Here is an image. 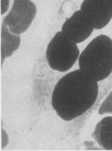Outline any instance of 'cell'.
<instances>
[{
    "instance_id": "6da1fadb",
    "label": "cell",
    "mask_w": 112,
    "mask_h": 151,
    "mask_svg": "<svg viewBox=\"0 0 112 151\" xmlns=\"http://www.w3.org/2000/svg\"><path fill=\"white\" fill-rule=\"evenodd\" d=\"M99 92L98 82L76 70L60 79L52 94V105L65 121H71L93 106Z\"/></svg>"
},
{
    "instance_id": "8992f818",
    "label": "cell",
    "mask_w": 112,
    "mask_h": 151,
    "mask_svg": "<svg viewBox=\"0 0 112 151\" xmlns=\"http://www.w3.org/2000/svg\"><path fill=\"white\" fill-rule=\"evenodd\" d=\"M94 29L81 11L78 10L66 20L62 24L61 32L70 40L79 44L87 40Z\"/></svg>"
},
{
    "instance_id": "ba28073f",
    "label": "cell",
    "mask_w": 112,
    "mask_h": 151,
    "mask_svg": "<svg viewBox=\"0 0 112 151\" xmlns=\"http://www.w3.org/2000/svg\"><path fill=\"white\" fill-rule=\"evenodd\" d=\"M21 42L19 35H15L10 31L4 23L1 26V58L2 63L7 57L11 56L19 49Z\"/></svg>"
},
{
    "instance_id": "277c9868",
    "label": "cell",
    "mask_w": 112,
    "mask_h": 151,
    "mask_svg": "<svg viewBox=\"0 0 112 151\" xmlns=\"http://www.w3.org/2000/svg\"><path fill=\"white\" fill-rule=\"evenodd\" d=\"M36 13V6L31 0H14L12 7L2 23L12 33L20 35L29 28Z\"/></svg>"
},
{
    "instance_id": "5b68a950",
    "label": "cell",
    "mask_w": 112,
    "mask_h": 151,
    "mask_svg": "<svg viewBox=\"0 0 112 151\" xmlns=\"http://www.w3.org/2000/svg\"><path fill=\"white\" fill-rule=\"evenodd\" d=\"M80 10L96 30L105 27L112 19V6L106 0H84Z\"/></svg>"
},
{
    "instance_id": "52a82bcc",
    "label": "cell",
    "mask_w": 112,
    "mask_h": 151,
    "mask_svg": "<svg viewBox=\"0 0 112 151\" xmlns=\"http://www.w3.org/2000/svg\"><path fill=\"white\" fill-rule=\"evenodd\" d=\"M92 136L100 147L112 150V116H106L95 126Z\"/></svg>"
},
{
    "instance_id": "9c48e42d",
    "label": "cell",
    "mask_w": 112,
    "mask_h": 151,
    "mask_svg": "<svg viewBox=\"0 0 112 151\" xmlns=\"http://www.w3.org/2000/svg\"><path fill=\"white\" fill-rule=\"evenodd\" d=\"M106 113H112V91L103 101L99 110V114Z\"/></svg>"
},
{
    "instance_id": "7a4b0ae2",
    "label": "cell",
    "mask_w": 112,
    "mask_h": 151,
    "mask_svg": "<svg viewBox=\"0 0 112 151\" xmlns=\"http://www.w3.org/2000/svg\"><path fill=\"white\" fill-rule=\"evenodd\" d=\"M79 69L85 75L98 82L112 72V40L105 35L94 38L79 57Z\"/></svg>"
},
{
    "instance_id": "3957f363",
    "label": "cell",
    "mask_w": 112,
    "mask_h": 151,
    "mask_svg": "<svg viewBox=\"0 0 112 151\" xmlns=\"http://www.w3.org/2000/svg\"><path fill=\"white\" fill-rule=\"evenodd\" d=\"M80 56L77 44L62 33H56L47 47V61L52 69L66 72L71 68Z\"/></svg>"
},
{
    "instance_id": "30bf717a",
    "label": "cell",
    "mask_w": 112,
    "mask_h": 151,
    "mask_svg": "<svg viewBox=\"0 0 112 151\" xmlns=\"http://www.w3.org/2000/svg\"><path fill=\"white\" fill-rule=\"evenodd\" d=\"M106 1H107L112 6V0H106Z\"/></svg>"
}]
</instances>
